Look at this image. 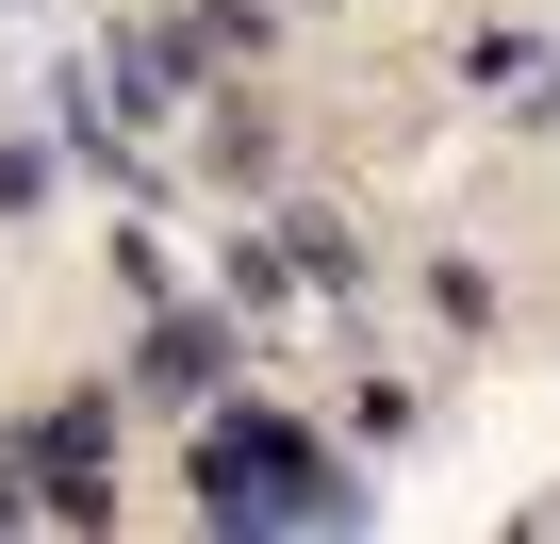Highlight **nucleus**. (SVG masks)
Instances as JSON below:
<instances>
[{
  "label": "nucleus",
  "instance_id": "obj_3",
  "mask_svg": "<svg viewBox=\"0 0 560 544\" xmlns=\"http://www.w3.org/2000/svg\"><path fill=\"white\" fill-rule=\"evenodd\" d=\"M83 67H100V100H116L132 132H165V116H198V83H214V50H198L182 18H132V34H116V50H83Z\"/></svg>",
  "mask_w": 560,
  "mask_h": 544
},
{
  "label": "nucleus",
  "instance_id": "obj_8",
  "mask_svg": "<svg viewBox=\"0 0 560 544\" xmlns=\"http://www.w3.org/2000/svg\"><path fill=\"white\" fill-rule=\"evenodd\" d=\"M182 34H198L214 67H264V34H280V18H264V0H198V18H182Z\"/></svg>",
  "mask_w": 560,
  "mask_h": 544
},
{
  "label": "nucleus",
  "instance_id": "obj_5",
  "mask_svg": "<svg viewBox=\"0 0 560 544\" xmlns=\"http://www.w3.org/2000/svg\"><path fill=\"white\" fill-rule=\"evenodd\" d=\"M462 83H478L494 116H527V132H560V34H478V50H462Z\"/></svg>",
  "mask_w": 560,
  "mask_h": 544
},
{
  "label": "nucleus",
  "instance_id": "obj_9",
  "mask_svg": "<svg viewBox=\"0 0 560 544\" xmlns=\"http://www.w3.org/2000/svg\"><path fill=\"white\" fill-rule=\"evenodd\" d=\"M0 215H50V132H0Z\"/></svg>",
  "mask_w": 560,
  "mask_h": 544
},
{
  "label": "nucleus",
  "instance_id": "obj_1",
  "mask_svg": "<svg viewBox=\"0 0 560 544\" xmlns=\"http://www.w3.org/2000/svg\"><path fill=\"white\" fill-rule=\"evenodd\" d=\"M182 478H198V528H231V544H264V528H363L380 495L347 478V445H314L298 413H264V396H231L214 380V413L182 429Z\"/></svg>",
  "mask_w": 560,
  "mask_h": 544
},
{
  "label": "nucleus",
  "instance_id": "obj_6",
  "mask_svg": "<svg viewBox=\"0 0 560 544\" xmlns=\"http://www.w3.org/2000/svg\"><path fill=\"white\" fill-rule=\"evenodd\" d=\"M494 314H511V298H494V264H478V247H445V264H429V331L494 347Z\"/></svg>",
  "mask_w": 560,
  "mask_h": 544
},
{
  "label": "nucleus",
  "instance_id": "obj_7",
  "mask_svg": "<svg viewBox=\"0 0 560 544\" xmlns=\"http://www.w3.org/2000/svg\"><path fill=\"white\" fill-rule=\"evenodd\" d=\"M347 363H363V380H347V429H363V445H412V413H429V396H412L380 347H347Z\"/></svg>",
  "mask_w": 560,
  "mask_h": 544
},
{
  "label": "nucleus",
  "instance_id": "obj_2",
  "mask_svg": "<svg viewBox=\"0 0 560 544\" xmlns=\"http://www.w3.org/2000/svg\"><path fill=\"white\" fill-rule=\"evenodd\" d=\"M0 462H18V495L50 528H116V396H67L50 429H18Z\"/></svg>",
  "mask_w": 560,
  "mask_h": 544
},
{
  "label": "nucleus",
  "instance_id": "obj_4",
  "mask_svg": "<svg viewBox=\"0 0 560 544\" xmlns=\"http://www.w3.org/2000/svg\"><path fill=\"white\" fill-rule=\"evenodd\" d=\"M231 363H247V347H231V314H198V298H149V347H132V396L198 413V396H214Z\"/></svg>",
  "mask_w": 560,
  "mask_h": 544
}]
</instances>
